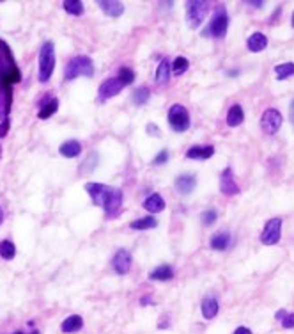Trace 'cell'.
Listing matches in <instances>:
<instances>
[{
	"instance_id": "obj_1",
	"label": "cell",
	"mask_w": 294,
	"mask_h": 334,
	"mask_svg": "<svg viewBox=\"0 0 294 334\" xmlns=\"http://www.w3.org/2000/svg\"><path fill=\"white\" fill-rule=\"evenodd\" d=\"M22 80V73L16 68L9 47L0 41V119H8L11 105V86Z\"/></svg>"
},
{
	"instance_id": "obj_2",
	"label": "cell",
	"mask_w": 294,
	"mask_h": 334,
	"mask_svg": "<svg viewBox=\"0 0 294 334\" xmlns=\"http://www.w3.org/2000/svg\"><path fill=\"white\" fill-rule=\"evenodd\" d=\"M86 191L94 201V205L101 206L108 217H116L122 206V192L116 187L103 185V183H86Z\"/></svg>"
},
{
	"instance_id": "obj_3",
	"label": "cell",
	"mask_w": 294,
	"mask_h": 334,
	"mask_svg": "<svg viewBox=\"0 0 294 334\" xmlns=\"http://www.w3.org/2000/svg\"><path fill=\"white\" fill-rule=\"evenodd\" d=\"M92 75H94V64L90 61V57H87V55H76L64 68V78L66 80H74L78 77H92Z\"/></svg>"
},
{
	"instance_id": "obj_4",
	"label": "cell",
	"mask_w": 294,
	"mask_h": 334,
	"mask_svg": "<svg viewBox=\"0 0 294 334\" xmlns=\"http://www.w3.org/2000/svg\"><path fill=\"white\" fill-rule=\"evenodd\" d=\"M55 70V47L52 41H46L39 52V82H48Z\"/></svg>"
},
{
	"instance_id": "obj_5",
	"label": "cell",
	"mask_w": 294,
	"mask_h": 334,
	"mask_svg": "<svg viewBox=\"0 0 294 334\" xmlns=\"http://www.w3.org/2000/svg\"><path fill=\"white\" fill-rule=\"evenodd\" d=\"M168 124H170V128L174 132H186L190 128V114H188L184 105L176 103V105L170 107V110H168Z\"/></svg>"
},
{
	"instance_id": "obj_6",
	"label": "cell",
	"mask_w": 294,
	"mask_h": 334,
	"mask_svg": "<svg viewBox=\"0 0 294 334\" xmlns=\"http://www.w3.org/2000/svg\"><path fill=\"white\" fill-rule=\"evenodd\" d=\"M209 8L206 2H200V0H192L186 4V22H188V27L190 29H197L202 25L206 15H208Z\"/></svg>"
},
{
	"instance_id": "obj_7",
	"label": "cell",
	"mask_w": 294,
	"mask_h": 334,
	"mask_svg": "<svg viewBox=\"0 0 294 334\" xmlns=\"http://www.w3.org/2000/svg\"><path fill=\"white\" fill-rule=\"evenodd\" d=\"M227 29H228V16H227V11H225V8H220L216 11V15L213 16V20H211V24H209V27L206 29L204 32H202V36H213V38H225V34H227Z\"/></svg>"
},
{
	"instance_id": "obj_8",
	"label": "cell",
	"mask_w": 294,
	"mask_h": 334,
	"mask_svg": "<svg viewBox=\"0 0 294 334\" xmlns=\"http://www.w3.org/2000/svg\"><path fill=\"white\" fill-rule=\"evenodd\" d=\"M280 237H282V219H270L260 231V242L264 245H275L280 242Z\"/></svg>"
},
{
	"instance_id": "obj_9",
	"label": "cell",
	"mask_w": 294,
	"mask_h": 334,
	"mask_svg": "<svg viewBox=\"0 0 294 334\" xmlns=\"http://www.w3.org/2000/svg\"><path fill=\"white\" fill-rule=\"evenodd\" d=\"M126 86H128V84H126L119 75H117V77H110L108 80H104L100 86V91H98L100 94H98V98H100V101L110 100V98H114L116 94H119Z\"/></svg>"
},
{
	"instance_id": "obj_10",
	"label": "cell",
	"mask_w": 294,
	"mask_h": 334,
	"mask_svg": "<svg viewBox=\"0 0 294 334\" xmlns=\"http://www.w3.org/2000/svg\"><path fill=\"white\" fill-rule=\"evenodd\" d=\"M282 121H284V117L278 110L268 109L266 112L262 114V117H260V126H262V130L268 133V135H275V133L280 130V126H282Z\"/></svg>"
},
{
	"instance_id": "obj_11",
	"label": "cell",
	"mask_w": 294,
	"mask_h": 334,
	"mask_svg": "<svg viewBox=\"0 0 294 334\" xmlns=\"http://www.w3.org/2000/svg\"><path fill=\"white\" fill-rule=\"evenodd\" d=\"M220 191H222V194H225V196H238L240 194V187H238L236 180H234L232 169H230V167H225L224 171H222Z\"/></svg>"
},
{
	"instance_id": "obj_12",
	"label": "cell",
	"mask_w": 294,
	"mask_h": 334,
	"mask_svg": "<svg viewBox=\"0 0 294 334\" xmlns=\"http://www.w3.org/2000/svg\"><path fill=\"white\" fill-rule=\"evenodd\" d=\"M112 267L119 276H126L132 268V254L126 251V249H119L116 254H114Z\"/></svg>"
},
{
	"instance_id": "obj_13",
	"label": "cell",
	"mask_w": 294,
	"mask_h": 334,
	"mask_svg": "<svg viewBox=\"0 0 294 334\" xmlns=\"http://www.w3.org/2000/svg\"><path fill=\"white\" fill-rule=\"evenodd\" d=\"M195 187H197V178H195L194 175H181L176 180V189H178V192L182 196L194 192Z\"/></svg>"
},
{
	"instance_id": "obj_14",
	"label": "cell",
	"mask_w": 294,
	"mask_h": 334,
	"mask_svg": "<svg viewBox=\"0 0 294 334\" xmlns=\"http://www.w3.org/2000/svg\"><path fill=\"white\" fill-rule=\"evenodd\" d=\"M214 155V148L211 144L208 146H192L188 151H186V156L194 160H208Z\"/></svg>"
},
{
	"instance_id": "obj_15",
	"label": "cell",
	"mask_w": 294,
	"mask_h": 334,
	"mask_svg": "<svg viewBox=\"0 0 294 334\" xmlns=\"http://www.w3.org/2000/svg\"><path fill=\"white\" fill-rule=\"evenodd\" d=\"M200 311L206 320H213L214 316L218 315V311H220V304H218V300L214 299V297H206V299L202 300Z\"/></svg>"
},
{
	"instance_id": "obj_16",
	"label": "cell",
	"mask_w": 294,
	"mask_h": 334,
	"mask_svg": "<svg viewBox=\"0 0 294 334\" xmlns=\"http://www.w3.org/2000/svg\"><path fill=\"white\" fill-rule=\"evenodd\" d=\"M246 47H248V50L254 52V54H257V52H262L264 48L268 47V38L262 34V32H254V34L248 38Z\"/></svg>"
},
{
	"instance_id": "obj_17",
	"label": "cell",
	"mask_w": 294,
	"mask_h": 334,
	"mask_svg": "<svg viewBox=\"0 0 294 334\" xmlns=\"http://www.w3.org/2000/svg\"><path fill=\"white\" fill-rule=\"evenodd\" d=\"M144 208L151 214H160V212L165 210V199L160 194H151L144 201Z\"/></svg>"
},
{
	"instance_id": "obj_18",
	"label": "cell",
	"mask_w": 294,
	"mask_h": 334,
	"mask_svg": "<svg viewBox=\"0 0 294 334\" xmlns=\"http://www.w3.org/2000/svg\"><path fill=\"white\" fill-rule=\"evenodd\" d=\"M100 8L103 9L104 15L112 16V18H119L124 13V6L120 2H114V0H100Z\"/></svg>"
},
{
	"instance_id": "obj_19",
	"label": "cell",
	"mask_w": 294,
	"mask_h": 334,
	"mask_svg": "<svg viewBox=\"0 0 294 334\" xmlns=\"http://www.w3.org/2000/svg\"><path fill=\"white\" fill-rule=\"evenodd\" d=\"M230 244V233L228 231H220V233H214L209 240V245L214 251H225Z\"/></svg>"
},
{
	"instance_id": "obj_20",
	"label": "cell",
	"mask_w": 294,
	"mask_h": 334,
	"mask_svg": "<svg viewBox=\"0 0 294 334\" xmlns=\"http://www.w3.org/2000/svg\"><path fill=\"white\" fill-rule=\"evenodd\" d=\"M58 151L66 158H74V156H78L82 153V144L78 140H66L64 144H60Z\"/></svg>"
},
{
	"instance_id": "obj_21",
	"label": "cell",
	"mask_w": 294,
	"mask_h": 334,
	"mask_svg": "<svg viewBox=\"0 0 294 334\" xmlns=\"http://www.w3.org/2000/svg\"><path fill=\"white\" fill-rule=\"evenodd\" d=\"M243 121H244L243 107L236 103V105H232L230 109H228V112H227V124H228V126H240Z\"/></svg>"
},
{
	"instance_id": "obj_22",
	"label": "cell",
	"mask_w": 294,
	"mask_h": 334,
	"mask_svg": "<svg viewBox=\"0 0 294 334\" xmlns=\"http://www.w3.org/2000/svg\"><path fill=\"white\" fill-rule=\"evenodd\" d=\"M149 277L152 281H170L174 277V268L170 265H160V267H156L152 270Z\"/></svg>"
},
{
	"instance_id": "obj_23",
	"label": "cell",
	"mask_w": 294,
	"mask_h": 334,
	"mask_svg": "<svg viewBox=\"0 0 294 334\" xmlns=\"http://www.w3.org/2000/svg\"><path fill=\"white\" fill-rule=\"evenodd\" d=\"M82 327H84V320H82V316L71 315L62 322L60 329H62V332H76V330H80Z\"/></svg>"
},
{
	"instance_id": "obj_24",
	"label": "cell",
	"mask_w": 294,
	"mask_h": 334,
	"mask_svg": "<svg viewBox=\"0 0 294 334\" xmlns=\"http://www.w3.org/2000/svg\"><path fill=\"white\" fill-rule=\"evenodd\" d=\"M168 78H170V62L166 59H162V62L156 68V82L158 84H166Z\"/></svg>"
},
{
	"instance_id": "obj_25",
	"label": "cell",
	"mask_w": 294,
	"mask_h": 334,
	"mask_svg": "<svg viewBox=\"0 0 294 334\" xmlns=\"http://www.w3.org/2000/svg\"><path fill=\"white\" fill-rule=\"evenodd\" d=\"M57 109H58V100L57 98H52L46 105H41V109H39L38 112V117L39 119H48V117L57 112Z\"/></svg>"
},
{
	"instance_id": "obj_26",
	"label": "cell",
	"mask_w": 294,
	"mask_h": 334,
	"mask_svg": "<svg viewBox=\"0 0 294 334\" xmlns=\"http://www.w3.org/2000/svg\"><path fill=\"white\" fill-rule=\"evenodd\" d=\"M276 80H286V78L294 75V62H282L278 66H275Z\"/></svg>"
},
{
	"instance_id": "obj_27",
	"label": "cell",
	"mask_w": 294,
	"mask_h": 334,
	"mask_svg": "<svg viewBox=\"0 0 294 334\" xmlns=\"http://www.w3.org/2000/svg\"><path fill=\"white\" fill-rule=\"evenodd\" d=\"M62 8H64V11L73 16L84 15V4H82L80 0H64V2H62Z\"/></svg>"
},
{
	"instance_id": "obj_28",
	"label": "cell",
	"mask_w": 294,
	"mask_h": 334,
	"mask_svg": "<svg viewBox=\"0 0 294 334\" xmlns=\"http://www.w3.org/2000/svg\"><path fill=\"white\" fill-rule=\"evenodd\" d=\"M16 256V247L12 242L9 240H2L0 242V258L2 260H12Z\"/></svg>"
},
{
	"instance_id": "obj_29",
	"label": "cell",
	"mask_w": 294,
	"mask_h": 334,
	"mask_svg": "<svg viewBox=\"0 0 294 334\" xmlns=\"http://www.w3.org/2000/svg\"><path fill=\"white\" fill-rule=\"evenodd\" d=\"M158 226V221H156L154 217H142L138 219V221H133L132 224H130V228L132 229H152Z\"/></svg>"
},
{
	"instance_id": "obj_30",
	"label": "cell",
	"mask_w": 294,
	"mask_h": 334,
	"mask_svg": "<svg viewBox=\"0 0 294 334\" xmlns=\"http://www.w3.org/2000/svg\"><path fill=\"white\" fill-rule=\"evenodd\" d=\"M149 96H151V93H149V89L147 87H138V89L133 93L132 96V101L135 103L136 107H142L144 103H147V100H149Z\"/></svg>"
},
{
	"instance_id": "obj_31",
	"label": "cell",
	"mask_w": 294,
	"mask_h": 334,
	"mask_svg": "<svg viewBox=\"0 0 294 334\" xmlns=\"http://www.w3.org/2000/svg\"><path fill=\"white\" fill-rule=\"evenodd\" d=\"M188 66H190V62H188L186 57H176L170 64V71L174 75H182L186 70H188Z\"/></svg>"
},
{
	"instance_id": "obj_32",
	"label": "cell",
	"mask_w": 294,
	"mask_h": 334,
	"mask_svg": "<svg viewBox=\"0 0 294 334\" xmlns=\"http://www.w3.org/2000/svg\"><path fill=\"white\" fill-rule=\"evenodd\" d=\"M216 219H218V214L213 208H209V210H206L204 214H202V222H204V226H211Z\"/></svg>"
},
{
	"instance_id": "obj_33",
	"label": "cell",
	"mask_w": 294,
	"mask_h": 334,
	"mask_svg": "<svg viewBox=\"0 0 294 334\" xmlns=\"http://www.w3.org/2000/svg\"><path fill=\"white\" fill-rule=\"evenodd\" d=\"M119 77L122 78L126 84H132V82L135 80V73H133L130 68H120V70H119Z\"/></svg>"
},
{
	"instance_id": "obj_34",
	"label": "cell",
	"mask_w": 294,
	"mask_h": 334,
	"mask_svg": "<svg viewBox=\"0 0 294 334\" xmlns=\"http://www.w3.org/2000/svg\"><path fill=\"white\" fill-rule=\"evenodd\" d=\"M280 322H282L284 329H294V313H286V316Z\"/></svg>"
},
{
	"instance_id": "obj_35",
	"label": "cell",
	"mask_w": 294,
	"mask_h": 334,
	"mask_svg": "<svg viewBox=\"0 0 294 334\" xmlns=\"http://www.w3.org/2000/svg\"><path fill=\"white\" fill-rule=\"evenodd\" d=\"M166 160H168V153L163 149V151H160L158 155L154 156V160H152V163L154 165H162V163H166Z\"/></svg>"
},
{
	"instance_id": "obj_36",
	"label": "cell",
	"mask_w": 294,
	"mask_h": 334,
	"mask_svg": "<svg viewBox=\"0 0 294 334\" xmlns=\"http://www.w3.org/2000/svg\"><path fill=\"white\" fill-rule=\"evenodd\" d=\"M147 133H149V135H152V137H160L162 135V130L158 128V126H156V124H152V123H149L147 124Z\"/></svg>"
},
{
	"instance_id": "obj_37",
	"label": "cell",
	"mask_w": 294,
	"mask_h": 334,
	"mask_svg": "<svg viewBox=\"0 0 294 334\" xmlns=\"http://www.w3.org/2000/svg\"><path fill=\"white\" fill-rule=\"evenodd\" d=\"M232 334H252V330L248 329V327H238V329L234 330Z\"/></svg>"
},
{
	"instance_id": "obj_38",
	"label": "cell",
	"mask_w": 294,
	"mask_h": 334,
	"mask_svg": "<svg viewBox=\"0 0 294 334\" xmlns=\"http://www.w3.org/2000/svg\"><path fill=\"white\" fill-rule=\"evenodd\" d=\"M289 119H290V123L294 124V100L290 101V105H289Z\"/></svg>"
},
{
	"instance_id": "obj_39",
	"label": "cell",
	"mask_w": 294,
	"mask_h": 334,
	"mask_svg": "<svg viewBox=\"0 0 294 334\" xmlns=\"http://www.w3.org/2000/svg\"><path fill=\"white\" fill-rule=\"evenodd\" d=\"M286 313H287L286 309H280V311H276V315H275V320H282L284 316H286Z\"/></svg>"
},
{
	"instance_id": "obj_40",
	"label": "cell",
	"mask_w": 294,
	"mask_h": 334,
	"mask_svg": "<svg viewBox=\"0 0 294 334\" xmlns=\"http://www.w3.org/2000/svg\"><path fill=\"white\" fill-rule=\"evenodd\" d=\"M142 304H152V300H151V297H142V300H140Z\"/></svg>"
},
{
	"instance_id": "obj_41",
	"label": "cell",
	"mask_w": 294,
	"mask_h": 334,
	"mask_svg": "<svg viewBox=\"0 0 294 334\" xmlns=\"http://www.w3.org/2000/svg\"><path fill=\"white\" fill-rule=\"evenodd\" d=\"M248 6H256V8H262L264 2H246Z\"/></svg>"
},
{
	"instance_id": "obj_42",
	"label": "cell",
	"mask_w": 294,
	"mask_h": 334,
	"mask_svg": "<svg viewBox=\"0 0 294 334\" xmlns=\"http://www.w3.org/2000/svg\"><path fill=\"white\" fill-rule=\"evenodd\" d=\"M2 221H4V210H2V206H0V224H2Z\"/></svg>"
},
{
	"instance_id": "obj_43",
	"label": "cell",
	"mask_w": 294,
	"mask_h": 334,
	"mask_svg": "<svg viewBox=\"0 0 294 334\" xmlns=\"http://www.w3.org/2000/svg\"><path fill=\"white\" fill-rule=\"evenodd\" d=\"M292 27H294V13H292Z\"/></svg>"
},
{
	"instance_id": "obj_44",
	"label": "cell",
	"mask_w": 294,
	"mask_h": 334,
	"mask_svg": "<svg viewBox=\"0 0 294 334\" xmlns=\"http://www.w3.org/2000/svg\"><path fill=\"white\" fill-rule=\"evenodd\" d=\"M32 334H39V330H34V332H32Z\"/></svg>"
},
{
	"instance_id": "obj_45",
	"label": "cell",
	"mask_w": 294,
	"mask_h": 334,
	"mask_svg": "<svg viewBox=\"0 0 294 334\" xmlns=\"http://www.w3.org/2000/svg\"><path fill=\"white\" fill-rule=\"evenodd\" d=\"M14 334H24V332H14Z\"/></svg>"
}]
</instances>
